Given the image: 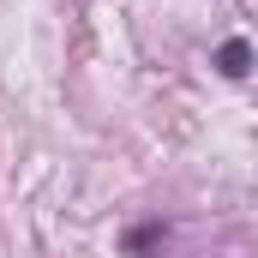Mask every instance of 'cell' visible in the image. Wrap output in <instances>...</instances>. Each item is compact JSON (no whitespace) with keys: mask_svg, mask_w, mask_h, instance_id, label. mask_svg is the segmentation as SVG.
<instances>
[{"mask_svg":"<svg viewBox=\"0 0 258 258\" xmlns=\"http://www.w3.org/2000/svg\"><path fill=\"white\" fill-rule=\"evenodd\" d=\"M216 72H222V78H246V72H252V42H246V36H228V42L216 48Z\"/></svg>","mask_w":258,"mask_h":258,"instance_id":"1","label":"cell"},{"mask_svg":"<svg viewBox=\"0 0 258 258\" xmlns=\"http://www.w3.org/2000/svg\"><path fill=\"white\" fill-rule=\"evenodd\" d=\"M162 234H168V228H162V216H156V222H144V228H132V234H126V252H150Z\"/></svg>","mask_w":258,"mask_h":258,"instance_id":"2","label":"cell"}]
</instances>
